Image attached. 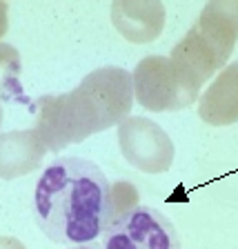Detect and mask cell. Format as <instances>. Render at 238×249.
Masks as SVG:
<instances>
[{"label":"cell","instance_id":"obj_15","mask_svg":"<svg viewBox=\"0 0 238 249\" xmlns=\"http://www.w3.org/2000/svg\"><path fill=\"white\" fill-rule=\"evenodd\" d=\"M2 100H5V96H2V89H0V124H2Z\"/></svg>","mask_w":238,"mask_h":249},{"label":"cell","instance_id":"obj_13","mask_svg":"<svg viewBox=\"0 0 238 249\" xmlns=\"http://www.w3.org/2000/svg\"><path fill=\"white\" fill-rule=\"evenodd\" d=\"M0 249H27V247L18 238H11V236H0Z\"/></svg>","mask_w":238,"mask_h":249},{"label":"cell","instance_id":"obj_7","mask_svg":"<svg viewBox=\"0 0 238 249\" xmlns=\"http://www.w3.org/2000/svg\"><path fill=\"white\" fill-rule=\"evenodd\" d=\"M111 22L125 40L136 45L151 42L165 27V5L158 0H116Z\"/></svg>","mask_w":238,"mask_h":249},{"label":"cell","instance_id":"obj_5","mask_svg":"<svg viewBox=\"0 0 238 249\" xmlns=\"http://www.w3.org/2000/svg\"><path fill=\"white\" fill-rule=\"evenodd\" d=\"M98 249H183V245L169 218L154 207L138 205L107 223Z\"/></svg>","mask_w":238,"mask_h":249},{"label":"cell","instance_id":"obj_14","mask_svg":"<svg viewBox=\"0 0 238 249\" xmlns=\"http://www.w3.org/2000/svg\"><path fill=\"white\" fill-rule=\"evenodd\" d=\"M72 249H98V243H87V245H73Z\"/></svg>","mask_w":238,"mask_h":249},{"label":"cell","instance_id":"obj_6","mask_svg":"<svg viewBox=\"0 0 238 249\" xmlns=\"http://www.w3.org/2000/svg\"><path fill=\"white\" fill-rule=\"evenodd\" d=\"M118 147L125 160L145 174L167 171L176 156L165 129L143 116H129L118 124Z\"/></svg>","mask_w":238,"mask_h":249},{"label":"cell","instance_id":"obj_4","mask_svg":"<svg viewBox=\"0 0 238 249\" xmlns=\"http://www.w3.org/2000/svg\"><path fill=\"white\" fill-rule=\"evenodd\" d=\"M134 96L140 107L149 111H181L196 103L198 87L192 78H187L167 56H147L136 65Z\"/></svg>","mask_w":238,"mask_h":249},{"label":"cell","instance_id":"obj_3","mask_svg":"<svg viewBox=\"0 0 238 249\" xmlns=\"http://www.w3.org/2000/svg\"><path fill=\"white\" fill-rule=\"evenodd\" d=\"M238 40V2L214 0L202 7L198 20L171 49V62L202 89L216 71L227 67Z\"/></svg>","mask_w":238,"mask_h":249},{"label":"cell","instance_id":"obj_12","mask_svg":"<svg viewBox=\"0 0 238 249\" xmlns=\"http://www.w3.org/2000/svg\"><path fill=\"white\" fill-rule=\"evenodd\" d=\"M9 5L7 2H0V38L7 34V29H9Z\"/></svg>","mask_w":238,"mask_h":249},{"label":"cell","instance_id":"obj_10","mask_svg":"<svg viewBox=\"0 0 238 249\" xmlns=\"http://www.w3.org/2000/svg\"><path fill=\"white\" fill-rule=\"evenodd\" d=\"M20 53L11 45L0 42V89L5 100H20L27 103L22 96V85H20Z\"/></svg>","mask_w":238,"mask_h":249},{"label":"cell","instance_id":"obj_2","mask_svg":"<svg viewBox=\"0 0 238 249\" xmlns=\"http://www.w3.org/2000/svg\"><path fill=\"white\" fill-rule=\"evenodd\" d=\"M134 105V80L123 67L89 71L76 89L60 96H40L36 103V131L47 151L83 142L92 134L107 131L129 118Z\"/></svg>","mask_w":238,"mask_h":249},{"label":"cell","instance_id":"obj_1","mask_svg":"<svg viewBox=\"0 0 238 249\" xmlns=\"http://www.w3.org/2000/svg\"><path fill=\"white\" fill-rule=\"evenodd\" d=\"M109 185L100 167L87 158H56L36 187V225L60 245H87L100 238L109 220Z\"/></svg>","mask_w":238,"mask_h":249},{"label":"cell","instance_id":"obj_9","mask_svg":"<svg viewBox=\"0 0 238 249\" xmlns=\"http://www.w3.org/2000/svg\"><path fill=\"white\" fill-rule=\"evenodd\" d=\"M198 116L207 124L225 127L238 123V62L220 69L198 103Z\"/></svg>","mask_w":238,"mask_h":249},{"label":"cell","instance_id":"obj_11","mask_svg":"<svg viewBox=\"0 0 238 249\" xmlns=\"http://www.w3.org/2000/svg\"><path fill=\"white\" fill-rule=\"evenodd\" d=\"M134 207H138V192L136 187L129 182H116L111 187V194H109V220H116V218L125 216L127 212H131Z\"/></svg>","mask_w":238,"mask_h":249},{"label":"cell","instance_id":"obj_8","mask_svg":"<svg viewBox=\"0 0 238 249\" xmlns=\"http://www.w3.org/2000/svg\"><path fill=\"white\" fill-rule=\"evenodd\" d=\"M47 147L36 129L0 134V178L11 180L31 174L42 165Z\"/></svg>","mask_w":238,"mask_h":249}]
</instances>
